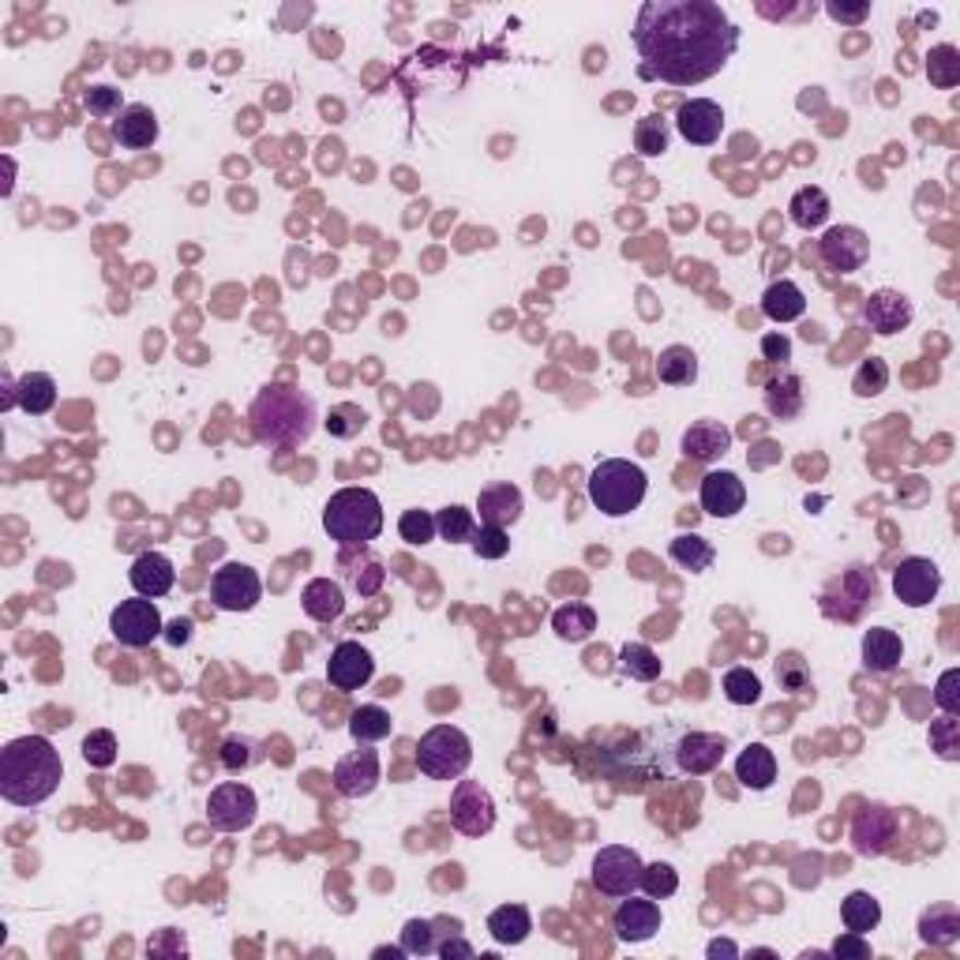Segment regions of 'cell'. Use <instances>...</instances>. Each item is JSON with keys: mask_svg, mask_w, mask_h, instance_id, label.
Wrapping results in <instances>:
<instances>
[{"mask_svg": "<svg viewBox=\"0 0 960 960\" xmlns=\"http://www.w3.org/2000/svg\"><path fill=\"white\" fill-rule=\"evenodd\" d=\"M252 432H256L259 443L270 447H301L312 439L319 416H316V402H312L304 390L275 384L263 387L252 402Z\"/></svg>", "mask_w": 960, "mask_h": 960, "instance_id": "cell-3", "label": "cell"}, {"mask_svg": "<svg viewBox=\"0 0 960 960\" xmlns=\"http://www.w3.org/2000/svg\"><path fill=\"white\" fill-rule=\"evenodd\" d=\"M826 12L833 15V20L837 23H863L866 15H871V4H837V0H833V4H826Z\"/></svg>", "mask_w": 960, "mask_h": 960, "instance_id": "cell-60", "label": "cell"}, {"mask_svg": "<svg viewBox=\"0 0 960 960\" xmlns=\"http://www.w3.org/2000/svg\"><path fill=\"white\" fill-rule=\"evenodd\" d=\"M402 949L405 957H428L436 953V934H432L428 920H410L402 927Z\"/></svg>", "mask_w": 960, "mask_h": 960, "instance_id": "cell-50", "label": "cell"}, {"mask_svg": "<svg viewBox=\"0 0 960 960\" xmlns=\"http://www.w3.org/2000/svg\"><path fill=\"white\" fill-rule=\"evenodd\" d=\"M642 871L645 863L634 848L608 844L593 860V886L605 897H631L634 889H642Z\"/></svg>", "mask_w": 960, "mask_h": 960, "instance_id": "cell-7", "label": "cell"}, {"mask_svg": "<svg viewBox=\"0 0 960 960\" xmlns=\"http://www.w3.org/2000/svg\"><path fill=\"white\" fill-rule=\"evenodd\" d=\"M551 631H556L563 642H585V639H593V631H597V611H593L590 605H582V600H571V605L556 608V616H551Z\"/></svg>", "mask_w": 960, "mask_h": 960, "instance_id": "cell-34", "label": "cell"}, {"mask_svg": "<svg viewBox=\"0 0 960 960\" xmlns=\"http://www.w3.org/2000/svg\"><path fill=\"white\" fill-rule=\"evenodd\" d=\"M912 316H915L912 301H908L904 293H897V289H878V293H871V296H866V304H863L866 327H871L874 335H882V338L900 335V330L912 323Z\"/></svg>", "mask_w": 960, "mask_h": 960, "instance_id": "cell-17", "label": "cell"}, {"mask_svg": "<svg viewBox=\"0 0 960 960\" xmlns=\"http://www.w3.org/2000/svg\"><path fill=\"white\" fill-rule=\"evenodd\" d=\"M900 657H904V642H900L897 631L871 627V631L863 634V665L871 668V672H894Z\"/></svg>", "mask_w": 960, "mask_h": 960, "instance_id": "cell-28", "label": "cell"}, {"mask_svg": "<svg viewBox=\"0 0 960 960\" xmlns=\"http://www.w3.org/2000/svg\"><path fill=\"white\" fill-rule=\"evenodd\" d=\"M642 889H645V897H653V900H668V897H676V889H679V871L672 863H649L642 871Z\"/></svg>", "mask_w": 960, "mask_h": 960, "instance_id": "cell-46", "label": "cell"}, {"mask_svg": "<svg viewBox=\"0 0 960 960\" xmlns=\"http://www.w3.org/2000/svg\"><path fill=\"white\" fill-rule=\"evenodd\" d=\"M840 920H844V927L852 931V934H871L882 923L878 897H871L866 889H855V894H848L844 904H840Z\"/></svg>", "mask_w": 960, "mask_h": 960, "instance_id": "cell-35", "label": "cell"}, {"mask_svg": "<svg viewBox=\"0 0 960 960\" xmlns=\"http://www.w3.org/2000/svg\"><path fill=\"white\" fill-rule=\"evenodd\" d=\"M762 356H766V361H773V364L792 361V338L777 335V330H773V335L762 338Z\"/></svg>", "mask_w": 960, "mask_h": 960, "instance_id": "cell-58", "label": "cell"}, {"mask_svg": "<svg viewBox=\"0 0 960 960\" xmlns=\"http://www.w3.org/2000/svg\"><path fill=\"white\" fill-rule=\"evenodd\" d=\"M323 530L342 548H364L384 533V503L372 488H342L323 507Z\"/></svg>", "mask_w": 960, "mask_h": 960, "instance_id": "cell-4", "label": "cell"}, {"mask_svg": "<svg viewBox=\"0 0 960 960\" xmlns=\"http://www.w3.org/2000/svg\"><path fill=\"white\" fill-rule=\"evenodd\" d=\"M57 405V384L46 372H31L20 379V410L31 416H46Z\"/></svg>", "mask_w": 960, "mask_h": 960, "instance_id": "cell-37", "label": "cell"}, {"mask_svg": "<svg viewBox=\"0 0 960 960\" xmlns=\"http://www.w3.org/2000/svg\"><path fill=\"white\" fill-rule=\"evenodd\" d=\"M657 379L668 387H691L698 379V356L691 345H668L657 356Z\"/></svg>", "mask_w": 960, "mask_h": 960, "instance_id": "cell-33", "label": "cell"}, {"mask_svg": "<svg viewBox=\"0 0 960 960\" xmlns=\"http://www.w3.org/2000/svg\"><path fill=\"white\" fill-rule=\"evenodd\" d=\"M109 631H113V639L121 645H129V649H143V645H150L166 631V623H161V611L155 600L135 593L132 600H121V605L113 608Z\"/></svg>", "mask_w": 960, "mask_h": 960, "instance_id": "cell-8", "label": "cell"}, {"mask_svg": "<svg viewBox=\"0 0 960 960\" xmlns=\"http://www.w3.org/2000/svg\"><path fill=\"white\" fill-rule=\"evenodd\" d=\"M256 814H259L256 792H252L248 785H241V780H226V785H218L215 792H210V800H207L210 826L222 829V833L248 829L252 822H256Z\"/></svg>", "mask_w": 960, "mask_h": 960, "instance_id": "cell-10", "label": "cell"}, {"mask_svg": "<svg viewBox=\"0 0 960 960\" xmlns=\"http://www.w3.org/2000/svg\"><path fill=\"white\" fill-rule=\"evenodd\" d=\"M83 106H87L90 117H121V90L117 87H106V83H98V87H90L87 95H83Z\"/></svg>", "mask_w": 960, "mask_h": 960, "instance_id": "cell-53", "label": "cell"}, {"mask_svg": "<svg viewBox=\"0 0 960 960\" xmlns=\"http://www.w3.org/2000/svg\"><path fill=\"white\" fill-rule=\"evenodd\" d=\"M645 488H649L645 470L634 462H627V458H605V462L593 465L590 481H585L590 503L608 518H623V514L639 511L642 499H645Z\"/></svg>", "mask_w": 960, "mask_h": 960, "instance_id": "cell-5", "label": "cell"}, {"mask_svg": "<svg viewBox=\"0 0 960 960\" xmlns=\"http://www.w3.org/2000/svg\"><path fill=\"white\" fill-rule=\"evenodd\" d=\"M473 762V743L462 728L436 725L416 743V766L432 780H458Z\"/></svg>", "mask_w": 960, "mask_h": 960, "instance_id": "cell-6", "label": "cell"}, {"mask_svg": "<svg viewBox=\"0 0 960 960\" xmlns=\"http://www.w3.org/2000/svg\"><path fill=\"white\" fill-rule=\"evenodd\" d=\"M488 931H491V938H496L499 946H522V941L530 938V931H533L530 908H522V904L496 908V912L488 915Z\"/></svg>", "mask_w": 960, "mask_h": 960, "instance_id": "cell-32", "label": "cell"}, {"mask_svg": "<svg viewBox=\"0 0 960 960\" xmlns=\"http://www.w3.org/2000/svg\"><path fill=\"white\" fill-rule=\"evenodd\" d=\"M83 758H87L90 769H109L117 762V736L109 728H98L83 739Z\"/></svg>", "mask_w": 960, "mask_h": 960, "instance_id": "cell-47", "label": "cell"}, {"mask_svg": "<svg viewBox=\"0 0 960 960\" xmlns=\"http://www.w3.org/2000/svg\"><path fill=\"white\" fill-rule=\"evenodd\" d=\"M777 679H780V686H785V691H803L806 683H811V672H806V665L800 657H795V653H788V657H780L777 660Z\"/></svg>", "mask_w": 960, "mask_h": 960, "instance_id": "cell-55", "label": "cell"}, {"mask_svg": "<svg viewBox=\"0 0 960 960\" xmlns=\"http://www.w3.org/2000/svg\"><path fill=\"white\" fill-rule=\"evenodd\" d=\"M436 533L443 540H450V545H462V540H473V533H477V518L458 503L443 507V511L436 514Z\"/></svg>", "mask_w": 960, "mask_h": 960, "instance_id": "cell-41", "label": "cell"}, {"mask_svg": "<svg viewBox=\"0 0 960 960\" xmlns=\"http://www.w3.org/2000/svg\"><path fill=\"white\" fill-rule=\"evenodd\" d=\"M818 256L837 275H855L871 256V241H866L860 226H833L818 241Z\"/></svg>", "mask_w": 960, "mask_h": 960, "instance_id": "cell-13", "label": "cell"}, {"mask_svg": "<svg viewBox=\"0 0 960 960\" xmlns=\"http://www.w3.org/2000/svg\"><path fill=\"white\" fill-rule=\"evenodd\" d=\"M833 957H840V960H848V957H860V960H866L871 957V941H866V934H840L837 941H833Z\"/></svg>", "mask_w": 960, "mask_h": 960, "instance_id": "cell-57", "label": "cell"}, {"mask_svg": "<svg viewBox=\"0 0 960 960\" xmlns=\"http://www.w3.org/2000/svg\"><path fill=\"white\" fill-rule=\"evenodd\" d=\"M720 953H725V957H736L739 949L732 946V941H713V946H709V957H720Z\"/></svg>", "mask_w": 960, "mask_h": 960, "instance_id": "cell-63", "label": "cell"}, {"mask_svg": "<svg viewBox=\"0 0 960 960\" xmlns=\"http://www.w3.org/2000/svg\"><path fill=\"white\" fill-rule=\"evenodd\" d=\"M672 559L679 567H683V571H691V574H702V571H709L713 567V559H717V551H713V545L705 537H698V533H679V537L672 540Z\"/></svg>", "mask_w": 960, "mask_h": 960, "instance_id": "cell-39", "label": "cell"}, {"mask_svg": "<svg viewBox=\"0 0 960 960\" xmlns=\"http://www.w3.org/2000/svg\"><path fill=\"white\" fill-rule=\"evenodd\" d=\"M619 672L639 679V683H653V679H660V672H665V665H660V657L649 645L627 642L623 649H619Z\"/></svg>", "mask_w": 960, "mask_h": 960, "instance_id": "cell-38", "label": "cell"}, {"mask_svg": "<svg viewBox=\"0 0 960 960\" xmlns=\"http://www.w3.org/2000/svg\"><path fill=\"white\" fill-rule=\"evenodd\" d=\"M301 605L316 623H335V619L345 611V593H342V585L330 582V578H312L301 593Z\"/></svg>", "mask_w": 960, "mask_h": 960, "instance_id": "cell-27", "label": "cell"}, {"mask_svg": "<svg viewBox=\"0 0 960 960\" xmlns=\"http://www.w3.org/2000/svg\"><path fill=\"white\" fill-rule=\"evenodd\" d=\"M353 582H356V593H361V597H372V593H379V585H384V567L372 559V563L364 567V571L356 574Z\"/></svg>", "mask_w": 960, "mask_h": 960, "instance_id": "cell-59", "label": "cell"}, {"mask_svg": "<svg viewBox=\"0 0 960 960\" xmlns=\"http://www.w3.org/2000/svg\"><path fill=\"white\" fill-rule=\"evenodd\" d=\"M218 758H222V766L229 773H244L256 762V743L252 739H241V736H229L222 743V751H218Z\"/></svg>", "mask_w": 960, "mask_h": 960, "instance_id": "cell-52", "label": "cell"}, {"mask_svg": "<svg viewBox=\"0 0 960 960\" xmlns=\"http://www.w3.org/2000/svg\"><path fill=\"white\" fill-rule=\"evenodd\" d=\"M766 410L777 421H795L803 413V384L792 372H780L766 384Z\"/></svg>", "mask_w": 960, "mask_h": 960, "instance_id": "cell-30", "label": "cell"}, {"mask_svg": "<svg viewBox=\"0 0 960 960\" xmlns=\"http://www.w3.org/2000/svg\"><path fill=\"white\" fill-rule=\"evenodd\" d=\"M113 139L129 150H147L158 139V117L150 106H124V113L113 121Z\"/></svg>", "mask_w": 960, "mask_h": 960, "instance_id": "cell-24", "label": "cell"}, {"mask_svg": "<svg viewBox=\"0 0 960 960\" xmlns=\"http://www.w3.org/2000/svg\"><path fill=\"white\" fill-rule=\"evenodd\" d=\"M720 691H725V698L732 705H754L762 702V679L751 668H728Z\"/></svg>", "mask_w": 960, "mask_h": 960, "instance_id": "cell-42", "label": "cell"}, {"mask_svg": "<svg viewBox=\"0 0 960 960\" xmlns=\"http://www.w3.org/2000/svg\"><path fill=\"white\" fill-rule=\"evenodd\" d=\"M477 511H481V522L484 525H514L518 518H522V491L514 488V484H488V488H481L477 496Z\"/></svg>", "mask_w": 960, "mask_h": 960, "instance_id": "cell-25", "label": "cell"}, {"mask_svg": "<svg viewBox=\"0 0 960 960\" xmlns=\"http://www.w3.org/2000/svg\"><path fill=\"white\" fill-rule=\"evenodd\" d=\"M732 428H725L720 421H694L683 432V454L694 462H717L720 454L732 450Z\"/></svg>", "mask_w": 960, "mask_h": 960, "instance_id": "cell-23", "label": "cell"}, {"mask_svg": "<svg viewBox=\"0 0 960 960\" xmlns=\"http://www.w3.org/2000/svg\"><path fill=\"white\" fill-rule=\"evenodd\" d=\"M676 132L683 135L694 147H713L725 132V109L713 98H691L679 106L676 113Z\"/></svg>", "mask_w": 960, "mask_h": 960, "instance_id": "cell-14", "label": "cell"}, {"mask_svg": "<svg viewBox=\"0 0 960 960\" xmlns=\"http://www.w3.org/2000/svg\"><path fill=\"white\" fill-rule=\"evenodd\" d=\"M147 953L150 957H184V953H189V941H184L181 931L166 927V931H158L155 938L147 941Z\"/></svg>", "mask_w": 960, "mask_h": 960, "instance_id": "cell-56", "label": "cell"}, {"mask_svg": "<svg viewBox=\"0 0 960 960\" xmlns=\"http://www.w3.org/2000/svg\"><path fill=\"white\" fill-rule=\"evenodd\" d=\"M934 702H938L941 713H949V717H957L960 713V672L957 668H946L938 679V686H934Z\"/></svg>", "mask_w": 960, "mask_h": 960, "instance_id": "cell-54", "label": "cell"}, {"mask_svg": "<svg viewBox=\"0 0 960 960\" xmlns=\"http://www.w3.org/2000/svg\"><path fill=\"white\" fill-rule=\"evenodd\" d=\"M897 837V814L889 806H866L852 822V844L860 855H882L889 852Z\"/></svg>", "mask_w": 960, "mask_h": 960, "instance_id": "cell-18", "label": "cell"}, {"mask_svg": "<svg viewBox=\"0 0 960 960\" xmlns=\"http://www.w3.org/2000/svg\"><path fill=\"white\" fill-rule=\"evenodd\" d=\"M611 927H616V938L619 941H631V946H642V941H649L653 934L660 931V904L657 900H639V897H627L623 904L616 908V920H611Z\"/></svg>", "mask_w": 960, "mask_h": 960, "instance_id": "cell-19", "label": "cell"}, {"mask_svg": "<svg viewBox=\"0 0 960 960\" xmlns=\"http://www.w3.org/2000/svg\"><path fill=\"white\" fill-rule=\"evenodd\" d=\"M889 387V364L886 361H878V356H871V361H863L860 364V372H855V379H852V390L860 398H874V394H882V390Z\"/></svg>", "mask_w": 960, "mask_h": 960, "instance_id": "cell-48", "label": "cell"}, {"mask_svg": "<svg viewBox=\"0 0 960 960\" xmlns=\"http://www.w3.org/2000/svg\"><path fill=\"white\" fill-rule=\"evenodd\" d=\"M728 739L713 736V732H691L676 743V769L691 773V777H702V773H713L725 762Z\"/></svg>", "mask_w": 960, "mask_h": 960, "instance_id": "cell-20", "label": "cell"}, {"mask_svg": "<svg viewBox=\"0 0 960 960\" xmlns=\"http://www.w3.org/2000/svg\"><path fill=\"white\" fill-rule=\"evenodd\" d=\"M192 639V619H173V623L166 627V642L169 645H184Z\"/></svg>", "mask_w": 960, "mask_h": 960, "instance_id": "cell-62", "label": "cell"}, {"mask_svg": "<svg viewBox=\"0 0 960 960\" xmlns=\"http://www.w3.org/2000/svg\"><path fill=\"white\" fill-rule=\"evenodd\" d=\"M263 597V582L248 563H222L210 578V600L222 611H252Z\"/></svg>", "mask_w": 960, "mask_h": 960, "instance_id": "cell-11", "label": "cell"}, {"mask_svg": "<svg viewBox=\"0 0 960 960\" xmlns=\"http://www.w3.org/2000/svg\"><path fill=\"white\" fill-rule=\"evenodd\" d=\"M788 215H792V222L800 229H818L826 226L829 218V195L822 189H814V184H806V189H800L792 195V203H788Z\"/></svg>", "mask_w": 960, "mask_h": 960, "instance_id": "cell-36", "label": "cell"}, {"mask_svg": "<svg viewBox=\"0 0 960 960\" xmlns=\"http://www.w3.org/2000/svg\"><path fill=\"white\" fill-rule=\"evenodd\" d=\"M129 582H132V590L139 593V597L158 600V597H166V593L173 590L177 571H173V563H169V556H161V551H143V556L132 559Z\"/></svg>", "mask_w": 960, "mask_h": 960, "instance_id": "cell-22", "label": "cell"}, {"mask_svg": "<svg viewBox=\"0 0 960 960\" xmlns=\"http://www.w3.org/2000/svg\"><path fill=\"white\" fill-rule=\"evenodd\" d=\"M64 762L46 736H20L0 751V795L12 806H38L61 788Z\"/></svg>", "mask_w": 960, "mask_h": 960, "instance_id": "cell-2", "label": "cell"}, {"mask_svg": "<svg viewBox=\"0 0 960 960\" xmlns=\"http://www.w3.org/2000/svg\"><path fill=\"white\" fill-rule=\"evenodd\" d=\"M746 503V484L732 470H713L702 477V511L713 518H736Z\"/></svg>", "mask_w": 960, "mask_h": 960, "instance_id": "cell-21", "label": "cell"}, {"mask_svg": "<svg viewBox=\"0 0 960 960\" xmlns=\"http://www.w3.org/2000/svg\"><path fill=\"white\" fill-rule=\"evenodd\" d=\"M668 121L660 113H649L645 121H639V132H634V147H639V155L645 158H657L668 150Z\"/></svg>", "mask_w": 960, "mask_h": 960, "instance_id": "cell-44", "label": "cell"}, {"mask_svg": "<svg viewBox=\"0 0 960 960\" xmlns=\"http://www.w3.org/2000/svg\"><path fill=\"white\" fill-rule=\"evenodd\" d=\"M938 590H941V571H938V563H931V559L908 556L894 567V593H897L900 605L927 608V605H934Z\"/></svg>", "mask_w": 960, "mask_h": 960, "instance_id": "cell-12", "label": "cell"}, {"mask_svg": "<svg viewBox=\"0 0 960 960\" xmlns=\"http://www.w3.org/2000/svg\"><path fill=\"white\" fill-rule=\"evenodd\" d=\"M390 728H394V720H390L384 705H361L350 717V736L356 743H379V739L390 736Z\"/></svg>", "mask_w": 960, "mask_h": 960, "instance_id": "cell-40", "label": "cell"}, {"mask_svg": "<svg viewBox=\"0 0 960 960\" xmlns=\"http://www.w3.org/2000/svg\"><path fill=\"white\" fill-rule=\"evenodd\" d=\"M372 676H376V660H372V653L361 642L335 645V653L327 660V683L335 691H361Z\"/></svg>", "mask_w": 960, "mask_h": 960, "instance_id": "cell-16", "label": "cell"}, {"mask_svg": "<svg viewBox=\"0 0 960 960\" xmlns=\"http://www.w3.org/2000/svg\"><path fill=\"white\" fill-rule=\"evenodd\" d=\"M927 75L934 87H957L960 83V53L953 46H938L931 49V61H927Z\"/></svg>", "mask_w": 960, "mask_h": 960, "instance_id": "cell-45", "label": "cell"}, {"mask_svg": "<svg viewBox=\"0 0 960 960\" xmlns=\"http://www.w3.org/2000/svg\"><path fill=\"white\" fill-rule=\"evenodd\" d=\"M931 751L941 762H960V720L941 713L938 720H931Z\"/></svg>", "mask_w": 960, "mask_h": 960, "instance_id": "cell-43", "label": "cell"}, {"mask_svg": "<svg viewBox=\"0 0 960 960\" xmlns=\"http://www.w3.org/2000/svg\"><path fill=\"white\" fill-rule=\"evenodd\" d=\"M762 312H766V319H773V323L800 319L803 312H806L803 289L795 285V282H788V278H780V282H773L766 293H762Z\"/></svg>", "mask_w": 960, "mask_h": 960, "instance_id": "cell-31", "label": "cell"}, {"mask_svg": "<svg viewBox=\"0 0 960 960\" xmlns=\"http://www.w3.org/2000/svg\"><path fill=\"white\" fill-rule=\"evenodd\" d=\"M736 780L743 788H751V792H766L773 780H777V754H773L766 743H751L736 758Z\"/></svg>", "mask_w": 960, "mask_h": 960, "instance_id": "cell-26", "label": "cell"}, {"mask_svg": "<svg viewBox=\"0 0 960 960\" xmlns=\"http://www.w3.org/2000/svg\"><path fill=\"white\" fill-rule=\"evenodd\" d=\"M642 80L698 87L713 80L739 49V27L713 0H645L634 20Z\"/></svg>", "mask_w": 960, "mask_h": 960, "instance_id": "cell-1", "label": "cell"}, {"mask_svg": "<svg viewBox=\"0 0 960 960\" xmlns=\"http://www.w3.org/2000/svg\"><path fill=\"white\" fill-rule=\"evenodd\" d=\"M920 938L923 946L949 949L960 941V908L957 904H934L920 915Z\"/></svg>", "mask_w": 960, "mask_h": 960, "instance_id": "cell-29", "label": "cell"}, {"mask_svg": "<svg viewBox=\"0 0 960 960\" xmlns=\"http://www.w3.org/2000/svg\"><path fill=\"white\" fill-rule=\"evenodd\" d=\"M450 822L462 837H484L496 829V800L477 780H458L450 795Z\"/></svg>", "mask_w": 960, "mask_h": 960, "instance_id": "cell-9", "label": "cell"}, {"mask_svg": "<svg viewBox=\"0 0 960 960\" xmlns=\"http://www.w3.org/2000/svg\"><path fill=\"white\" fill-rule=\"evenodd\" d=\"M379 785V754L368 743H361V751H350L345 758H338L335 766V788L345 800H364Z\"/></svg>", "mask_w": 960, "mask_h": 960, "instance_id": "cell-15", "label": "cell"}, {"mask_svg": "<svg viewBox=\"0 0 960 960\" xmlns=\"http://www.w3.org/2000/svg\"><path fill=\"white\" fill-rule=\"evenodd\" d=\"M473 551H477L481 559H503L507 551H511V537H507L503 525H481V530L473 533Z\"/></svg>", "mask_w": 960, "mask_h": 960, "instance_id": "cell-51", "label": "cell"}, {"mask_svg": "<svg viewBox=\"0 0 960 960\" xmlns=\"http://www.w3.org/2000/svg\"><path fill=\"white\" fill-rule=\"evenodd\" d=\"M436 953L439 957H462V960H470V957H477V949L470 946V941H462V938H450V941H443V946H436Z\"/></svg>", "mask_w": 960, "mask_h": 960, "instance_id": "cell-61", "label": "cell"}, {"mask_svg": "<svg viewBox=\"0 0 960 960\" xmlns=\"http://www.w3.org/2000/svg\"><path fill=\"white\" fill-rule=\"evenodd\" d=\"M398 533H402V540H410V545H428V540H436V514L405 511L398 518Z\"/></svg>", "mask_w": 960, "mask_h": 960, "instance_id": "cell-49", "label": "cell"}]
</instances>
